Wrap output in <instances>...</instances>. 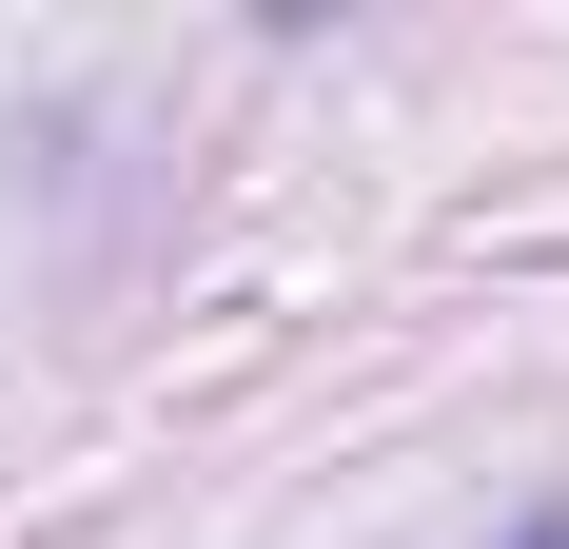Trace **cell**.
Instances as JSON below:
<instances>
[{
	"instance_id": "cell-1",
	"label": "cell",
	"mask_w": 569,
	"mask_h": 549,
	"mask_svg": "<svg viewBox=\"0 0 569 549\" xmlns=\"http://www.w3.org/2000/svg\"><path fill=\"white\" fill-rule=\"evenodd\" d=\"M511 549H569V510H530V530H511Z\"/></svg>"
}]
</instances>
